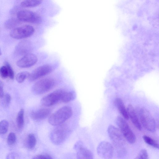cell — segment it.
<instances>
[{
	"instance_id": "obj_1",
	"label": "cell",
	"mask_w": 159,
	"mask_h": 159,
	"mask_svg": "<svg viewBox=\"0 0 159 159\" xmlns=\"http://www.w3.org/2000/svg\"><path fill=\"white\" fill-rule=\"evenodd\" d=\"M71 107L68 106L63 107L52 114L48 119L50 124L54 126L62 125L72 116Z\"/></svg>"
},
{
	"instance_id": "obj_2",
	"label": "cell",
	"mask_w": 159,
	"mask_h": 159,
	"mask_svg": "<svg viewBox=\"0 0 159 159\" xmlns=\"http://www.w3.org/2000/svg\"><path fill=\"white\" fill-rule=\"evenodd\" d=\"M70 132L69 129L66 126L62 124L57 126L51 133L50 139L53 144H60L66 140Z\"/></svg>"
},
{
	"instance_id": "obj_3",
	"label": "cell",
	"mask_w": 159,
	"mask_h": 159,
	"mask_svg": "<svg viewBox=\"0 0 159 159\" xmlns=\"http://www.w3.org/2000/svg\"><path fill=\"white\" fill-rule=\"evenodd\" d=\"M55 82L51 78H45L36 82L32 86L33 93L37 95L43 94L52 89L55 86Z\"/></svg>"
},
{
	"instance_id": "obj_4",
	"label": "cell",
	"mask_w": 159,
	"mask_h": 159,
	"mask_svg": "<svg viewBox=\"0 0 159 159\" xmlns=\"http://www.w3.org/2000/svg\"><path fill=\"white\" fill-rule=\"evenodd\" d=\"M116 122L127 142L130 144L134 143L136 141V136L126 122L122 118L118 116L116 119Z\"/></svg>"
},
{
	"instance_id": "obj_5",
	"label": "cell",
	"mask_w": 159,
	"mask_h": 159,
	"mask_svg": "<svg viewBox=\"0 0 159 159\" xmlns=\"http://www.w3.org/2000/svg\"><path fill=\"white\" fill-rule=\"evenodd\" d=\"M139 117L141 122L145 129L151 132L155 131V122L148 110L144 108H141L139 111Z\"/></svg>"
},
{
	"instance_id": "obj_6",
	"label": "cell",
	"mask_w": 159,
	"mask_h": 159,
	"mask_svg": "<svg viewBox=\"0 0 159 159\" xmlns=\"http://www.w3.org/2000/svg\"><path fill=\"white\" fill-rule=\"evenodd\" d=\"M34 28L30 25H24L13 29L10 32L11 36L14 39H20L30 36L34 33Z\"/></svg>"
},
{
	"instance_id": "obj_7",
	"label": "cell",
	"mask_w": 159,
	"mask_h": 159,
	"mask_svg": "<svg viewBox=\"0 0 159 159\" xmlns=\"http://www.w3.org/2000/svg\"><path fill=\"white\" fill-rule=\"evenodd\" d=\"M17 17L20 21L33 23H39L42 21L41 18L38 14L28 10L19 11L17 13Z\"/></svg>"
},
{
	"instance_id": "obj_8",
	"label": "cell",
	"mask_w": 159,
	"mask_h": 159,
	"mask_svg": "<svg viewBox=\"0 0 159 159\" xmlns=\"http://www.w3.org/2000/svg\"><path fill=\"white\" fill-rule=\"evenodd\" d=\"M64 90L58 89L43 97L41 100V103L46 107L52 106L61 101Z\"/></svg>"
},
{
	"instance_id": "obj_9",
	"label": "cell",
	"mask_w": 159,
	"mask_h": 159,
	"mask_svg": "<svg viewBox=\"0 0 159 159\" xmlns=\"http://www.w3.org/2000/svg\"><path fill=\"white\" fill-rule=\"evenodd\" d=\"M107 132L109 138L116 146L120 147L124 145V137L118 129L113 125H110L108 128Z\"/></svg>"
},
{
	"instance_id": "obj_10",
	"label": "cell",
	"mask_w": 159,
	"mask_h": 159,
	"mask_svg": "<svg viewBox=\"0 0 159 159\" xmlns=\"http://www.w3.org/2000/svg\"><path fill=\"white\" fill-rule=\"evenodd\" d=\"M98 155L104 159H110L113 155L114 149L109 142L102 141L98 145L97 148Z\"/></svg>"
},
{
	"instance_id": "obj_11",
	"label": "cell",
	"mask_w": 159,
	"mask_h": 159,
	"mask_svg": "<svg viewBox=\"0 0 159 159\" xmlns=\"http://www.w3.org/2000/svg\"><path fill=\"white\" fill-rule=\"evenodd\" d=\"M53 70L49 65H44L38 67L30 73L29 80L33 81L50 73Z\"/></svg>"
},
{
	"instance_id": "obj_12",
	"label": "cell",
	"mask_w": 159,
	"mask_h": 159,
	"mask_svg": "<svg viewBox=\"0 0 159 159\" xmlns=\"http://www.w3.org/2000/svg\"><path fill=\"white\" fill-rule=\"evenodd\" d=\"M37 60V58L35 55L29 53L24 55L19 60L16 64L18 67L20 68H28L35 64Z\"/></svg>"
},
{
	"instance_id": "obj_13",
	"label": "cell",
	"mask_w": 159,
	"mask_h": 159,
	"mask_svg": "<svg viewBox=\"0 0 159 159\" xmlns=\"http://www.w3.org/2000/svg\"><path fill=\"white\" fill-rule=\"evenodd\" d=\"M31 49V44L27 41L20 42L15 49V53L18 55H25L29 53Z\"/></svg>"
},
{
	"instance_id": "obj_14",
	"label": "cell",
	"mask_w": 159,
	"mask_h": 159,
	"mask_svg": "<svg viewBox=\"0 0 159 159\" xmlns=\"http://www.w3.org/2000/svg\"><path fill=\"white\" fill-rule=\"evenodd\" d=\"M50 110L47 108H43L32 111L30 114L31 118L34 120H40L44 119L48 116Z\"/></svg>"
},
{
	"instance_id": "obj_15",
	"label": "cell",
	"mask_w": 159,
	"mask_h": 159,
	"mask_svg": "<svg viewBox=\"0 0 159 159\" xmlns=\"http://www.w3.org/2000/svg\"><path fill=\"white\" fill-rule=\"evenodd\" d=\"M128 116L129 117L134 126L139 130L142 129L141 123L137 117L136 112L133 106L130 104L128 105L127 108Z\"/></svg>"
},
{
	"instance_id": "obj_16",
	"label": "cell",
	"mask_w": 159,
	"mask_h": 159,
	"mask_svg": "<svg viewBox=\"0 0 159 159\" xmlns=\"http://www.w3.org/2000/svg\"><path fill=\"white\" fill-rule=\"evenodd\" d=\"M77 159H93L91 152L88 149L82 147L77 151Z\"/></svg>"
},
{
	"instance_id": "obj_17",
	"label": "cell",
	"mask_w": 159,
	"mask_h": 159,
	"mask_svg": "<svg viewBox=\"0 0 159 159\" xmlns=\"http://www.w3.org/2000/svg\"><path fill=\"white\" fill-rule=\"evenodd\" d=\"M115 104L119 112L125 119H129L127 110L125 109L122 100L120 98H117L115 101Z\"/></svg>"
},
{
	"instance_id": "obj_18",
	"label": "cell",
	"mask_w": 159,
	"mask_h": 159,
	"mask_svg": "<svg viewBox=\"0 0 159 159\" xmlns=\"http://www.w3.org/2000/svg\"><path fill=\"white\" fill-rule=\"evenodd\" d=\"M75 97V94L73 92H67L64 90L61 102L67 103L73 100Z\"/></svg>"
},
{
	"instance_id": "obj_19",
	"label": "cell",
	"mask_w": 159,
	"mask_h": 159,
	"mask_svg": "<svg viewBox=\"0 0 159 159\" xmlns=\"http://www.w3.org/2000/svg\"><path fill=\"white\" fill-rule=\"evenodd\" d=\"M24 110L21 109L18 112L16 118L17 125L18 128L22 129L23 127L24 120Z\"/></svg>"
},
{
	"instance_id": "obj_20",
	"label": "cell",
	"mask_w": 159,
	"mask_h": 159,
	"mask_svg": "<svg viewBox=\"0 0 159 159\" xmlns=\"http://www.w3.org/2000/svg\"><path fill=\"white\" fill-rule=\"evenodd\" d=\"M42 2L39 0H27L22 2L20 4L23 7H34L41 4Z\"/></svg>"
},
{
	"instance_id": "obj_21",
	"label": "cell",
	"mask_w": 159,
	"mask_h": 159,
	"mask_svg": "<svg viewBox=\"0 0 159 159\" xmlns=\"http://www.w3.org/2000/svg\"><path fill=\"white\" fill-rule=\"evenodd\" d=\"M36 143V139L34 135L33 134H29L27 137L26 142L27 147L30 149L33 148Z\"/></svg>"
},
{
	"instance_id": "obj_22",
	"label": "cell",
	"mask_w": 159,
	"mask_h": 159,
	"mask_svg": "<svg viewBox=\"0 0 159 159\" xmlns=\"http://www.w3.org/2000/svg\"><path fill=\"white\" fill-rule=\"evenodd\" d=\"M20 21L17 19L11 18L5 22V27L8 29L13 28L20 24Z\"/></svg>"
},
{
	"instance_id": "obj_23",
	"label": "cell",
	"mask_w": 159,
	"mask_h": 159,
	"mask_svg": "<svg viewBox=\"0 0 159 159\" xmlns=\"http://www.w3.org/2000/svg\"><path fill=\"white\" fill-rule=\"evenodd\" d=\"M30 74V73L26 71L19 72L16 76V80L18 83H22L26 79L28 78Z\"/></svg>"
},
{
	"instance_id": "obj_24",
	"label": "cell",
	"mask_w": 159,
	"mask_h": 159,
	"mask_svg": "<svg viewBox=\"0 0 159 159\" xmlns=\"http://www.w3.org/2000/svg\"><path fill=\"white\" fill-rule=\"evenodd\" d=\"M143 138L145 142L148 145L154 148H159L158 143L153 139L145 135L143 136Z\"/></svg>"
},
{
	"instance_id": "obj_25",
	"label": "cell",
	"mask_w": 159,
	"mask_h": 159,
	"mask_svg": "<svg viewBox=\"0 0 159 159\" xmlns=\"http://www.w3.org/2000/svg\"><path fill=\"white\" fill-rule=\"evenodd\" d=\"M1 104L4 107H8L10 103L11 96L8 93L4 94L3 96L1 98Z\"/></svg>"
},
{
	"instance_id": "obj_26",
	"label": "cell",
	"mask_w": 159,
	"mask_h": 159,
	"mask_svg": "<svg viewBox=\"0 0 159 159\" xmlns=\"http://www.w3.org/2000/svg\"><path fill=\"white\" fill-rule=\"evenodd\" d=\"M9 123L6 120H3L0 122V134H4L7 133L9 127Z\"/></svg>"
},
{
	"instance_id": "obj_27",
	"label": "cell",
	"mask_w": 159,
	"mask_h": 159,
	"mask_svg": "<svg viewBox=\"0 0 159 159\" xmlns=\"http://www.w3.org/2000/svg\"><path fill=\"white\" fill-rule=\"evenodd\" d=\"M134 159H148V154L147 150L145 149L141 150Z\"/></svg>"
},
{
	"instance_id": "obj_28",
	"label": "cell",
	"mask_w": 159,
	"mask_h": 159,
	"mask_svg": "<svg viewBox=\"0 0 159 159\" xmlns=\"http://www.w3.org/2000/svg\"><path fill=\"white\" fill-rule=\"evenodd\" d=\"M16 136L15 133L11 132L9 134L7 138V143L9 145L13 144L16 142Z\"/></svg>"
},
{
	"instance_id": "obj_29",
	"label": "cell",
	"mask_w": 159,
	"mask_h": 159,
	"mask_svg": "<svg viewBox=\"0 0 159 159\" xmlns=\"http://www.w3.org/2000/svg\"><path fill=\"white\" fill-rule=\"evenodd\" d=\"M5 65L7 68L8 74V77L11 80L14 78V74L13 70L9 63L7 61L5 62Z\"/></svg>"
},
{
	"instance_id": "obj_30",
	"label": "cell",
	"mask_w": 159,
	"mask_h": 159,
	"mask_svg": "<svg viewBox=\"0 0 159 159\" xmlns=\"http://www.w3.org/2000/svg\"><path fill=\"white\" fill-rule=\"evenodd\" d=\"M0 74L2 78L6 79L8 77L7 70L5 65L2 66L0 68Z\"/></svg>"
},
{
	"instance_id": "obj_31",
	"label": "cell",
	"mask_w": 159,
	"mask_h": 159,
	"mask_svg": "<svg viewBox=\"0 0 159 159\" xmlns=\"http://www.w3.org/2000/svg\"><path fill=\"white\" fill-rule=\"evenodd\" d=\"M7 159H20L19 155L15 152H11L9 153L6 157Z\"/></svg>"
},
{
	"instance_id": "obj_32",
	"label": "cell",
	"mask_w": 159,
	"mask_h": 159,
	"mask_svg": "<svg viewBox=\"0 0 159 159\" xmlns=\"http://www.w3.org/2000/svg\"><path fill=\"white\" fill-rule=\"evenodd\" d=\"M38 159H53L52 157L48 154H39L36 155Z\"/></svg>"
},
{
	"instance_id": "obj_33",
	"label": "cell",
	"mask_w": 159,
	"mask_h": 159,
	"mask_svg": "<svg viewBox=\"0 0 159 159\" xmlns=\"http://www.w3.org/2000/svg\"><path fill=\"white\" fill-rule=\"evenodd\" d=\"M82 144V142L81 141H79L75 144L74 148L77 151L78 150L83 147Z\"/></svg>"
},
{
	"instance_id": "obj_34",
	"label": "cell",
	"mask_w": 159,
	"mask_h": 159,
	"mask_svg": "<svg viewBox=\"0 0 159 159\" xmlns=\"http://www.w3.org/2000/svg\"><path fill=\"white\" fill-rule=\"evenodd\" d=\"M4 95L3 85L2 82L0 80V98H2Z\"/></svg>"
},
{
	"instance_id": "obj_35",
	"label": "cell",
	"mask_w": 159,
	"mask_h": 159,
	"mask_svg": "<svg viewBox=\"0 0 159 159\" xmlns=\"http://www.w3.org/2000/svg\"><path fill=\"white\" fill-rule=\"evenodd\" d=\"M32 159H38L37 157H36V156H35L34 157L32 158Z\"/></svg>"
},
{
	"instance_id": "obj_36",
	"label": "cell",
	"mask_w": 159,
	"mask_h": 159,
	"mask_svg": "<svg viewBox=\"0 0 159 159\" xmlns=\"http://www.w3.org/2000/svg\"><path fill=\"white\" fill-rule=\"evenodd\" d=\"M2 54V51L1 50V48L0 47V56Z\"/></svg>"
}]
</instances>
